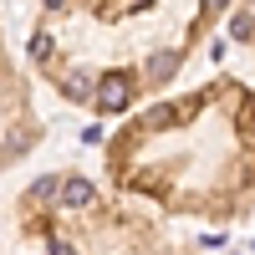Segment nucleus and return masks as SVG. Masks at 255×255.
I'll list each match as a JSON object with an SVG mask.
<instances>
[{
    "instance_id": "obj_1",
    "label": "nucleus",
    "mask_w": 255,
    "mask_h": 255,
    "mask_svg": "<svg viewBox=\"0 0 255 255\" xmlns=\"http://www.w3.org/2000/svg\"><path fill=\"white\" fill-rule=\"evenodd\" d=\"M31 138H36V123L26 118V97L15 92V82L0 67V168L31 153Z\"/></svg>"
},
{
    "instance_id": "obj_2",
    "label": "nucleus",
    "mask_w": 255,
    "mask_h": 255,
    "mask_svg": "<svg viewBox=\"0 0 255 255\" xmlns=\"http://www.w3.org/2000/svg\"><path fill=\"white\" fill-rule=\"evenodd\" d=\"M225 5H230V0H199V20H215Z\"/></svg>"
},
{
    "instance_id": "obj_3",
    "label": "nucleus",
    "mask_w": 255,
    "mask_h": 255,
    "mask_svg": "<svg viewBox=\"0 0 255 255\" xmlns=\"http://www.w3.org/2000/svg\"><path fill=\"white\" fill-rule=\"evenodd\" d=\"M235 36H240V41L255 36V15H235Z\"/></svg>"
}]
</instances>
